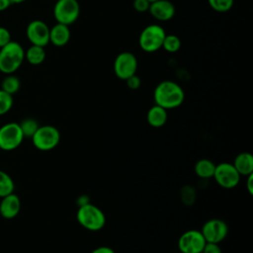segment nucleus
I'll return each mask as SVG.
<instances>
[{"mask_svg":"<svg viewBox=\"0 0 253 253\" xmlns=\"http://www.w3.org/2000/svg\"><path fill=\"white\" fill-rule=\"evenodd\" d=\"M155 105L165 110H171L181 106L185 99L183 88L172 80H164L157 84L153 92Z\"/></svg>","mask_w":253,"mask_h":253,"instance_id":"obj_1","label":"nucleus"},{"mask_svg":"<svg viewBox=\"0 0 253 253\" xmlns=\"http://www.w3.org/2000/svg\"><path fill=\"white\" fill-rule=\"evenodd\" d=\"M25 60V49L14 41L0 48V72L13 74L17 71Z\"/></svg>","mask_w":253,"mask_h":253,"instance_id":"obj_2","label":"nucleus"},{"mask_svg":"<svg viewBox=\"0 0 253 253\" xmlns=\"http://www.w3.org/2000/svg\"><path fill=\"white\" fill-rule=\"evenodd\" d=\"M76 218L82 227L91 231L102 229L106 223V216L103 211L90 203L79 207Z\"/></svg>","mask_w":253,"mask_h":253,"instance_id":"obj_3","label":"nucleus"},{"mask_svg":"<svg viewBox=\"0 0 253 253\" xmlns=\"http://www.w3.org/2000/svg\"><path fill=\"white\" fill-rule=\"evenodd\" d=\"M165 36L166 32L160 25H148L141 31L139 35V47L145 52H155L162 48V43Z\"/></svg>","mask_w":253,"mask_h":253,"instance_id":"obj_4","label":"nucleus"},{"mask_svg":"<svg viewBox=\"0 0 253 253\" xmlns=\"http://www.w3.org/2000/svg\"><path fill=\"white\" fill-rule=\"evenodd\" d=\"M80 16V4L77 0H57L53 6V17L57 23L70 26Z\"/></svg>","mask_w":253,"mask_h":253,"instance_id":"obj_5","label":"nucleus"},{"mask_svg":"<svg viewBox=\"0 0 253 253\" xmlns=\"http://www.w3.org/2000/svg\"><path fill=\"white\" fill-rule=\"evenodd\" d=\"M31 138L36 148L42 151H48L57 146L60 140V133L53 126H39Z\"/></svg>","mask_w":253,"mask_h":253,"instance_id":"obj_6","label":"nucleus"},{"mask_svg":"<svg viewBox=\"0 0 253 253\" xmlns=\"http://www.w3.org/2000/svg\"><path fill=\"white\" fill-rule=\"evenodd\" d=\"M24 134L18 123H8L0 127V148L5 151L14 150L20 146Z\"/></svg>","mask_w":253,"mask_h":253,"instance_id":"obj_7","label":"nucleus"},{"mask_svg":"<svg viewBox=\"0 0 253 253\" xmlns=\"http://www.w3.org/2000/svg\"><path fill=\"white\" fill-rule=\"evenodd\" d=\"M137 65V58L132 52L123 51L115 58L114 72L119 79L126 81L131 75L136 74Z\"/></svg>","mask_w":253,"mask_h":253,"instance_id":"obj_8","label":"nucleus"},{"mask_svg":"<svg viewBox=\"0 0 253 253\" xmlns=\"http://www.w3.org/2000/svg\"><path fill=\"white\" fill-rule=\"evenodd\" d=\"M240 174L231 163L221 162L215 165L213 178L215 182L224 189L235 188L240 182Z\"/></svg>","mask_w":253,"mask_h":253,"instance_id":"obj_9","label":"nucleus"},{"mask_svg":"<svg viewBox=\"0 0 253 253\" xmlns=\"http://www.w3.org/2000/svg\"><path fill=\"white\" fill-rule=\"evenodd\" d=\"M207 241L201 230L190 229L178 239V248L182 253H202Z\"/></svg>","mask_w":253,"mask_h":253,"instance_id":"obj_10","label":"nucleus"},{"mask_svg":"<svg viewBox=\"0 0 253 253\" xmlns=\"http://www.w3.org/2000/svg\"><path fill=\"white\" fill-rule=\"evenodd\" d=\"M201 232L207 242L220 243L228 234V226L219 218H211L204 223Z\"/></svg>","mask_w":253,"mask_h":253,"instance_id":"obj_11","label":"nucleus"},{"mask_svg":"<svg viewBox=\"0 0 253 253\" xmlns=\"http://www.w3.org/2000/svg\"><path fill=\"white\" fill-rule=\"evenodd\" d=\"M26 36L31 44L44 47L49 43V27L42 20H34L28 24Z\"/></svg>","mask_w":253,"mask_h":253,"instance_id":"obj_12","label":"nucleus"},{"mask_svg":"<svg viewBox=\"0 0 253 253\" xmlns=\"http://www.w3.org/2000/svg\"><path fill=\"white\" fill-rule=\"evenodd\" d=\"M148 12L157 21L166 22L175 16V5L169 0H156L150 3Z\"/></svg>","mask_w":253,"mask_h":253,"instance_id":"obj_13","label":"nucleus"},{"mask_svg":"<svg viewBox=\"0 0 253 253\" xmlns=\"http://www.w3.org/2000/svg\"><path fill=\"white\" fill-rule=\"evenodd\" d=\"M21 210V201L20 198L11 193L2 198L0 203V214L7 219L14 218Z\"/></svg>","mask_w":253,"mask_h":253,"instance_id":"obj_14","label":"nucleus"},{"mask_svg":"<svg viewBox=\"0 0 253 253\" xmlns=\"http://www.w3.org/2000/svg\"><path fill=\"white\" fill-rule=\"evenodd\" d=\"M71 37L69 26L56 23L53 27L49 28V42L55 46L65 45Z\"/></svg>","mask_w":253,"mask_h":253,"instance_id":"obj_15","label":"nucleus"},{"mask_svg":"<svg viewBox=\"0 0 253 253\" xmlns=\"http://www.w3.org/2000/svg\"><path fill=\"white\" fill-rule=\"evenodd\" d=\"M232 164L240 176L253 174V156L250 152H241L237 154Z\"/></svg>","mask_w":253,"mask_h":253,"instance_id":"obj_16","label":"nucleus"},{"mask_svg":"<svg viewBox=\"0 0 253 253\" xmlns=\"http://www.w3.org/2000/svg\"><path fill=\"white\" fill-rule=\"evenodd\" d=\"M168 119V114H167V110H165L164 108L158 106V105H154L152 106L146 115V120L147 123L153 126V127H161L163 126Z\"/></svg>","mask_w":253,"mask_h":253,"instance_id":"obj_17","label":"nucleus"},{"mask_svg":"<svg viewBox=\"0 0 253 253\" xmlns=\"http://www.w3.org/2000/svg\"><path fill=\"white\" fill-rule=\"evenodd\" d=\"M45 56H46V52L43 46L31 44V46H29L28 49L25 50V59L31 65L42 64L44 61Z\"/></svg>","mask_w":253,"mask_h":253,"instance_id":"obj_18","label":"nucleus"},{"mask_svg":"<svg viewBox=\"0 0 253 253\" xmlns=\"http://www.w3.org/2000/svg\"><path fill=\"white\" fill-rule=\"evenodd\" d=\"M195 173L202 179H210L213 177L215 164L210 159H200L196 162L194 167Z\"/></svg>","mask_w":253,"mask_h":253,"instance_id":"obj_19","label":"nucleus"},{"mask_svg":"<svg viewBox=\"0 0 253 253\" xmlns=\"http://www.w3.org/2000/svg\"><path fill=\"white\" fill-rule=\"evenodd\" d=\"M21 87L20 79L14 74H6L1 82V89L10 95H14Z\"/></svg>","mask_w":253,"mask_h":253,"instance_id":"obj_20","label":"nucleus"},{"mask_svg":"<svg viewBox=\"0 0 253 253\" xmlns=\"http://www.w3.org/2000/svg\"><path fill=\"white\" fill-rule=\"evenodd\" d=\"M181 40L178 36L173 35V34H169L165 36L164 40H163V43H162V48L170 53H174L177 52L180 48H181Z\"/></svg>","mask_w":253,"mask_h":253,"instance_id":"obj_21","label":"nucleus"},{"mask_svg":"<svg viewBox=\"0 0 253 253\" xmlns=\"http://www.w3.org/2000/svg\"><path fill=\"white\" fill-rule=\"evenodd\" d=\"M14 181L4 171L0 170V198H3L14 192Z\"/></svg>","mask_w":253,"mask_h":253,"instance_id":"obj_22","label":"nucleus"},{"mask_svg":"<svg viewBox=\"0 0 253 253\" xmlns=\"http://www.w3.org/2000/svg\"><path fill=\"white\" fill-rule=\"evenodd\" d=\"M19 125H20V127L22 129L24 136H28V137H32L40 126L38 122L31 118L23 120Z\"/></svg>","mask_w":253,"mask_h":253,"instance_id":"obj_23","label":"nucleus"},{"mask_svg":"<svg viewBox=\"0 0 253 253\" xmlns=\"http://www.w3.org/2000/svg\"><path fill=\"white\" fill-rule=\"evenodd\" d=\"M210 7L218 13L228 12L234 3V0H208Z\"/></svg>","mask_w":253,"mask_h":253,"instance_id":"obj_24","label":"nucleus"},{"mask_svg":"<svg viewBox=\"0 0 253 253\" xmlns=\"http://www.w3.org/2000/svg\"><path fill=\"white\" fill-rule=\"evenodd\" d=\"M13 107V96L0 89V116L8 113Z\"/></svg>","mask_w":253,"mask_h":253,"instance_id":"obj_25","label":"nucleus"},{"mask_svg":"<svg viewBox=\"0 0 253 253\" xmlns=\"http://www.w3.org/2000/svg\"><path fill=\"white\" fill-rule=\"evenodd\" d=\"M181 200L185 205H193L196 200V191L192 186L186 185L181 190Z\"/></svg>","mask_w":253,"mask_h":253,"instance_id":"obj_26","label":"nucleus"},{"mask_svg":"<svg viewBox=\"0 0 253 253\" xmlns=\"http://www.w3.org/2000/svg\"><path fill=\"white\" fill-rule=\"evenodd\" d=\"M150 6V2L148 0H133L132 7L136 12L144 13L148 11Z\"/></svg>","mask_w":253,"mask_h":253,"instance_id":"obj_27","label":"nucleus"},{"mask_svg":"<svg viewBox=\"0 0 253 253\" xmlns=\"http://www.w3.org/2000/svg\"><path fill=\"white\" fill-rule=\"evenodd\" d=\"M12 41L11 34L8 29L0 26V48Z\"/></svg>","mask_w":253,"mask_h":253,"instance_id":"obj_28","label":"nucleus"},{"mask_svg":"<svg viewBox=\"0 0 253 253\" xmlns=\"http://www.w3.org/2000/svg\"><path fill=\"white\" fill-rule=\"evenodd\" d=\"M126 82L127 87H128L129 89H131V90H136V89H138V88L140 87V85H141V80H140L139 76H137L136 74H133V75H131L130 77H128V78L126 80Z\"/></svg>","mask_w":253,"mask_h":253,"instance_id":"obj_29","label":"nucleus"},{"mask_svg":"<svg viewBox=\"0 0 253 253\" xmlns=\"http://www.w3.org/2000/svg\"><path fill=\"white\" fill-rule=\"evenodd\" d=\"M202 253H222V251L219 247V243L207 242Z\"/></svg>","mask_w":253,"mask_h":253,"instance_id":"obj_30","label":"nucleus"},{"mask_svg":"<svg viewBox=\"0 0 253 253\" xmlns=\"http://www.w3.org/2000/svg\"><path fill=\"white\" fill-rule=\"evenodd\" d=\"M91 253H115V251L108 246H100L95 248Z\"/></svg>","mask_w":253,"mask_h":253,"instance_id":"obj_31","label":"nucleus"},{"mask_svg":"<svg viewBox=\"0 0 253 253\" xmlns=\"http://www.w3.org/2000/svg\"><path fill=\"white\" fill-rule=\"evenodd\" d=\"M247 177V181H246V187H247V191L250 195L253 194V174H250Z\"/></svg>","mask_w":253,"mask_h":253,"instance_id":"obj_32","label":"nucleus"},{"mask_svg":"<svg viewBox=\"0 0 253 253\" xmlns=\"http://www.w3.org/2000/svg\"><path fill=\"white\" fill-rule=\"evenodd\" d=\"M88 203H90V202H89V197H87V196H85V195H82V196H80V197L77 199V205H78L79 207L84 206V205H86V204H88Z\"/></svg>","mask_w":253,"mask_h":253,"instance_id":"obj_33","label":"nucleus"},{"mask_svg":"<svg viewBox=\"0 0 253 253\" xmlns=\"http://www.w3.org/2000/svg\"><path fill=\"white\" fill-rule=\"evenodd\" d=\"M12 5L10 0H0V12L7 10Z\"/></svg>","mask_w":253,"mask_h":253,"instance_id":"obj_34","label":"nucleus"},{"mask_svg":"<svg viewBox=\"0 0 253 253\" xmlns=\"http://www.w3.org/2000/svg\"><path fill=\"white\" fill-rule=\"evenodd\" d=\"M12 4H20V3H23L25 2L26 0H10Z\"/></svg>","mask_w":253,"mask_h":253,"instance_id":"obj_35","label":"nucleus"},{"mask_svg":"<svg viewBox=\"0 0 253 253\" xmlns=\"http://www.w3.org/2000/svg\"><path fill=\"white\" fill-rule=\"evenodd\" d=\"M148 1L151 3V2H154V1H156V0H148Z\"/></svg>","mask_w":253,"mask_h":253,"instance_id":"obj_36","label":"nucleus"}]
</instances>
